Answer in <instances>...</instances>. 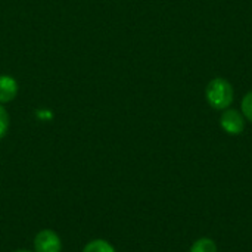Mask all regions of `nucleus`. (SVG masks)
<instances>
[{
  "label": "nucleus",
  "mask_w": 252,
  "mask_h": 252,
  "mask_svg": "<svg viewBox=\"0 0 252 252\" xmlns=\"http://www.w3.org/2000/svg\"><path fill=\"white\" fill-rule=\"evenodd\" d=\"M9 123H10L9 114H7V111L0 105V139H3L4 134L7 133V130H9Z\"/></svg>",
  "instance_id": "obj_7"
},
{
  "label": "nucleus",
  "mask_w": 252,
  "mask_h": 252,
  "mask_svg": "<svg viewBox=\"0 0 252 252\" xmlns=\"http://www.w3.org/2000/svg\"><path fill=\"white\" fill-rule=\"evenodd\" d=\"M205 97L214 109H227L233 102V87L226 78H213L207 84Z\"/></svg>",
  "instance_id": "obj_1"
},
{
  "label": "nucleus",
  "mask_w": 252,
  "mask_h": 252,
  "mask_svg": "<svg viewBox=\"0 0 252 252\" xmlns=\"http://www.w3.org/2000/svg\"><path fill=\"white\" fill-rule=\"evenodd\" d=\"M190 252H219V250H217V245L213 239L201 238L192 245Z\"/></svg>",
  "instance_id": "obj_5"
},
{
  "label": "nucleus",
  "mask_w": 252,
  "mask_h": 252,
  "mask_svg": "<svg viewBox=\"0 0 252 252\" xmlns=\"http://www.w3.org/2000/svg\"><path fill=\"white\" fill-rule=\"evenodd\" d=\"M15 252H30V251H15Z\"/></svg>",
  "instance_id": "obj_9"
},
{
  "label": "nucleus",
  "mask_w": 252,
  "mask_h": 252,
  "mask_svg": "<svg viewBox=\"0 0 252 252\" xmlns=\"http://www.w3.org/2000/svg\"><path fill=\"white\" fill-rule=\"evenodd\" d=\"M83 252H115V250L109 242L103 239H94L84 247Z\"/></svg>",
  "instance_id": "obj_6"
},
{
  "label": "nucleus",
  "mask_w": 252,
  "mask_h": 252,
  "mask_svg": "<svg viewBox=\"0 0 252 252\" xmlns=\"http://www.w3.org/2000/svg\"><path fill=\"white\" fill-rule=\"evenodd\" d=\"M242 112L244 117L252 123V92H248L242 99Z\"/></svg>",
  "instance_id": "obj_8"
},
{
  "label": "nucleus",
  "mask_w": 252,
  "mask_h": 252,
  "mask_svg": "<svg viewBox=\"0 0 252 252\" xmlns=\"http://www.w3.org/2000/svg\"><path fill=\"white\" fill-rule=\"evenodd\" d=\"M220 124L223 127V130L229 134H241L245 128V121L244 117L239 111L236 109H226L220 118Z\"/></svg>",
  "instance_id": "obj_3"
},
{
  "label": "nucleus",
  "mask_w": 252,
  "mask_h": 252,
  "mask_svg": "<svg viewBox=\"0 0 252 252\" xmlns=\"http://www.w3.org/2000/svg\"><path fill=\"white\" fill-rule=\"evenodd\" d=\"M18 94V84L10 75H0V103L12 102Z\"/></svg>",
  "instance_id": "obj_4"
},
{
  "label": "nucleus",
  "mask_w": 252,
  "mask_h": 252,
  "mask_svg": "<svg viewBox=\"0 0 252 252\" xmlns=\"http://www.w3.org/2000/svg\"><path fill=\"white\" fill-rule=\"evenodd\" d=\"M34 250L35 252H61V239L53 230H41L34 239Z\"/></svg>",
  "instance_id": "obj_2"
}]
</instances>
